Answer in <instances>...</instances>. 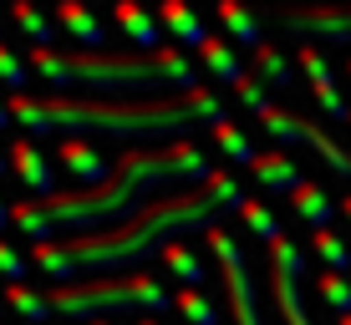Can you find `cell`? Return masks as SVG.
Instances as JSON below:
<instances>
[{
  "label": "cell",
  "mask_w": 351,
  "mask_h": 325,
  "mask_svg": "<svg viewBox=\"0 0 351 325\" xmlns=\"http://www.w3.org/2000/svg\"><path fill=\"white\" fill-rule=\"evenodd\" d=\"M0 300H5V305L16 310L26 325H46V320L56 315V310H51V295H46V285H5V290H0Z\"/></svg>",
  "instance_id": "e0dca14e"
},
{
  "label": "cell",
  "mask_w": 351,
  "mask_h": 325,
  "mask_svg": "<svg viewBox=\"0 0 351 325\" xmlns=\"http://www.w3.org/2000/svg\"><path fill=\"white\" fill-rule=\"evenodd\" d=\"M209 158L193 142H168V148H128L117 158L112 178L102 188H71L56 198H31L16 203V229L31 244H51L56 234L77 239V234H97V229H117L128 219H138L148 209L153 188L163 183H209Z\"/></svg>",
  "instance_id": "7a4b0ae2"
},
{
  "label": "cell",
  "mask_w": 351,
  "mask_h": 325,
  "mask_svg": "<svg viewBox=\"0 0 351 325\" xmlns=\"http://www.w3.org/2000/svg\"><path fill=\"white\" fill-rule=\"evenodd\" d=\"M26 81H31V66L21 62V56L10 51L5 41H0V87H10V92L21 97V92H26Z\"/></svg>",
  "instance_id": "83f0119b"
},
{
  "label": "cell",
  "mask_w": 351,
  "mask_h": 325,
  "mask_svg": "<svg viewBox=\"0 0 351 325\" xmlns=\"http://www.w3.org/2000/svg\"><path fill=\"white\" fill-rule=\"evenodd\" d=\"M10 224H16V203L0 198V239H5V229H10Z\"/></svg>",
  "instance_id": "f546056e"
},
{
  "label": "cell",
  "mask_w": 351,
  "mask_h": 325,
  "mask_svg": "<svg viewBox=\"0 0 351 325\" xmlns=\"http://www.w3.org/2000/svg\"><path fill=\"white\" fill-rule=\"evenodd\" d=\"M163 264L184 280V290H204V280H209V274H204V264H199V255H193L184 239H173V244L163 249Z\"/></svg>",
  "instance_id": "7402d4cb"
},
{
  "label": "cell",
  "mask_w": 351,
  "mask_h": 325,
  "mask_svg": "<svg viewBox=\"0 0 351 325\" xmlns=\"http://www.w3.org/2000/svg\"><path fill=\"white\" fill-rule=\"evenodd\" d=\"M250 173H255V183L265 194H280V198H290L300 183H306V178H300V163L285 158V153H260V158L250 163Z\"/></svg>",
  "instance_id": "4fadbf2b"
},
{
  "label": "cell",
  "mask_w": 351,
  "mask_h": 325,
  "mask_svg": "<svg viewBox=\"0 0 351 325\" xmlns=\"http://www.w3.org/2000/svg\"><path fill=\"white\" fill-rule=\"evenodd\" d=\"M346 81H351V56H346Z\"/></svg>",
  "instance_id": "8d00e7d4"
},
{
  "label": "cell",
  "mask_w": 351,
  "mask_h": 325,
  "mask_svg": "<svg viewBox=\"0 0 351 325\" xmlns=\"http://www.w3.org/2000/svg\"><path fill=\"white\" fill-rule=\"evenodd\" d=\"M199 66L209 71V77L229 81V87H239V81L250 77V66H239V56H234V46H229V36H209V41L199 46Z\"/></svg>",
  "instance_id": "9a60e30c"
},
{
  "label": "cell",
  "mask_w": 351,
  "mask_h": 325,
  "mask_svg": "<svg viewBox=\"0 0 351 325\" xmlns=\"http://www.w3.org/2000/svg\"><path fill=\"white\" fill-rule=\"evenodd\" d=\"M56 163H62V173L77 178V188H102L107 178H112V168H117V163H107L102 153H97L92 138H62Z\"/></svg>",
  "instance_id": "30bf717a"
},
{
  "label": "cell",
  "mask_w": 351,
  "mask_h": 325,
  "mask_svg": "<svg viewBox=\"0 0 351 325\" xmlns=\"http://www.w3.org/2000/svg\"><path fill=\"white\" fill-rule=\"evenodd\" d=\"M250 194H239L234 173L214 168L209 183L199 188H184V194H168V198H153L138 219L117 224V229H97V234H77V239H51V244H36L31 249V264L41 274H51V285H71V280H92V274H107V270H123V264H138L143 255L173 244V239L204 229L209 234L219 224V213L245 203Z\"/></svg>",
  "instance_id": "6da1fadb"
},
{
  "label": "cell",
  "mask_w": 351,
  "mask_h": 325,
  "mask_svg": "<svg viewBox=\"0 0 351 325\" xmlns=\"http://www.w3.org/2000/svg\"><path fill=\"white\" fill-rule=\"evenodd\" d=\"M341 209H346V219H351V194H346V198H341Z\"/></svg>",
  "instance_id": "836d02e7"
},
{
  "label": "cell",
  "mask_w": 351,
  "mask_h": 325,
  "mask_svg": "<svg viewBox=\"0 0 351 325\" xmlns=\"http://www.w3.org/2000/svg\"><path fill=\"white\" fill-rule=\"evenodd\" d=\"M10 117L41 138V132H102V138H123V142H148V138H173L189 142L193 127H214L224 122V107L214 102L209 87L184 92V97H138V102H97V97H10Z\"/></svg>",
  "instance_id": "3957f363"
},
{
  "label": "cell",
  "mask_w": 351,
  "mask_h": 325,
  "mask_svg": "<svg viewBox=\"0 0 351 325\" xmlns=\"http://www.w3.org/2000/svg\"><path fill=\"white\" fill-rule=\"evenodd\" d=\"M209 138L219 142V153H224L229 163H245V168H250V163L260 158V153H255V142H250L245 132H239L234 122H229V117H224V122H214V127H209Z\"/></svg>",
  "instance_id": "603a6c76"
},
{
  "label": "cell",
  "mask_w": 351,
  "mask_h": 325,
  "mask_svg": "<svg viewBox=\"0 0 351 325\" xmlns=\"http://www.w3.org/2000/svg\"><path fill=\"white\" fill-rule=\"evenodd\" d=\"M234 97L245 102L250 112H255V122L270 132V138H280V142H306L311 153H321V158L331 163V173L351 178V153H346V148H336L331 132H321L316 122H311V117H295V112H285V107H275V102L260 92V77H255V71H250V77L234 87Z\"/></svg>",
  "instance_id": "8992f818"
},
{
  "label": "cell",
  "mask_w": 351,
  "mask_h": 325,
  "mask_svg": "<svg viewBox=\"0 0 351 325\" xmlns=\"http://www.w3.org/2000/svg\"><path fill=\"white\" fill-rule=\"evenodd\" d=\"M51 310L66 320H112V315H163L173 310L168 285H158L148 270L138 274H92V280H71V285H46Z\"/></svg>",
  "instance_id": "5b68a950"
},
{
  "label": "cell",
  "mask_w": 351,
  "mask_h": 325,
  "mask_svg": "<svg viewBox=\"0 0 351 325\" xmlns=\"http://www.w3.org/2000/svg\"><path fill=\"white\" fill-rule=\"evenodd\" d=\"M87 325H117V320H87Z\"/></svg>",
  "instance_id": "d590c367"
},
{
  "label": "cell",
  "mask_w": 351,
  "mask_h": 325,
  "mask_svg": "<svg viewBox=\"0 0 351 325\" xmlns=\"http://www.w3.org/2000/svg\"><path fill=\"white\" fill-rule=\"evenodd\" d=\"M336 325H351V315H336Z\"/></svg>",
  "instance_id": "e575fe53"
},
{
  "label": "cell",
  "mask_w": 351,
  "mask_h": 325,
  "mask_svg": "<svg viewBox=\"0 0 351 325\" xmlns=\"http://www.w3.org/2000/svg\"><path fill=\"white\" fill-rule=\"evenodd\" d=\"M10 173L21 178V188H26L31 198H56V163H46L31 138L10 142Z\"/></svg>",
  "instance_id": "8fae6325"
},
{
  "label": "cell",
  "mask_w": 351,
  "mask_h": 325,
  "mask_svg": "<svg viewBox=\"0 0 351 325\" xmlns=\"http://www.w3.org/2000/svg\"><path fill=\"white\" fill-rule=\"evenodd\" d=\"M132 325H163L158 315H143V320H132Z\"/></svg>",
  "instance_id": "1f68e13d"
},
{
  "label": "cell",
  "mask_w": 351,
  "mask_h": 325,
  "mask_svg": "<svg viewBox=\"0 0 351 325\" xmlns=\"http://www.w3.org/2000/svg\"><path fill=\"white\" fill-rule=\"evenodd\" d=\"M295 66L306 71V81H311V97H316V107L326 117H331V122H341L346 127V117H351V107L341 102V92H336V71H331V62H326L321 56V46H300L295 51Z\"/></svg>",
  "instance_id": "9c48e42d"
},
{
  "label": "cell",
  "mask_w": 351,
  "mask_h": 325,
  "mask_svg": "<svg viewBox=\"0 0 351 325\" xmlns=\"http://www.w3.org/2000/svg\"><path fill=\"white\" fill-rule=\"evenodd\" d=\"M214 16H219V26H224V36H229L234 46H245V51L265 46V26H260V16H255V10H245L239 0H219V5H214Z\"/></svg>",
  "instance_id": "5bb4252c"
},
{
  "label": "cell",
  "mask_w": 351,
  "mask_h": 325,
  "mask_svg": "<svg viewBox=\"0 0 351 325\" xmlns=\"http://www.w3.org/2000/svg\"><path fill=\"white\" fill-rule=\"evenodd\" d=\"M26 274H31V259H21L16 249L0 239V280L5 285H26Z\"/></svg>",
  "instance_id": "f1b7e54d"
},
{
  "label": "cell",
  "mask_w": 351,
  "mask_h": 325,
  "mask_svg": "<svg viewBox=\"0 0 351 325\" xmlns=\"http://www.w3.org/2000/svg\"><path fill=\"white\" fill-rule=\"evenodd\" d=\"M311 249L326 259V270L331 274H351V249L341 234H331V229H321V234H311Z\"/></svg>",
  "instance_id": "484cf974"
},
{
  "label": "cell",
  "mask_w": 351,
  "mask_h": 325,
  "mask_svg": "<svg viewBox=\"0 0 351 325\" xmlns=\"http://www.w3.org/2000/svg\"><path fill=\"white\" fill-rule=\"evenodd\" d=\"M10 21H16V26H21V36H26L31 46H41V51H51L56 31H62V26H56V21H46L41 10L31 5V0H16V5H10Z\"/></svg>",
  "instance_id": "44dd1931"
},
{
  "label": "cell",
  "mask_w": 351,
  "mask_h": 325,
  "mask_svg": "<svg viewBox=\"0 0 351 325\" xmlns=\"http://www.w3.org/2000/svg\"><path fill=\"white\" fill-rule=\"evenodd\" d=\"M173 310H178L189 325H219V305H214L204 290H178V295H173Z\"/></svg>",
  "instance_id": "d4e9b609"
},
{
  "label": "cell",
  "mask_w": 351,
  "mask_h": 325,
  "mask_svg": "<svg viewBox=\"0 0 351 325\" xmlns=\"http://www.w3.org/2000/svg\"><path fill=\"white\" fill-rule=\"evenodd\" d=\"M158 26H168V36H173V41H184V46H193V51H199L204 41H209L204 21L193 16L184 0H163V5H158Z\"/></svg>",
  "instance_id": "ac0fdd59"
},
{
  "label": "cell",
  "mask_w": 351,
  "mask_h": 325,
  "mask_svg": "<svg viewBox=\"0 0 351 325\" xmlns=\"http://www.w3.org/2000/svg\"><path fill=\"white\" fill-rule=\"evenodd\" d=\"M316 295L336 310V315H351V285H346V274H331V270L316 274Z\"/></svg>",
  "instance_id": "4316f807"
},
{
  "label": "cell",
  "mask_w": 351,
  "mask_h": 325,
  "mask_svg": "<svg viewBox=\"0 0 351 325\" xmlns=\"http://www.w3.org/2000/svg\"><path fill=\"white\" fill-rule=\"evenodd\" d=\"M290 209H295V219L311 229V234H321V229H331V219H336V203L321 194V183H300L295 194H290Z\"/></svg>",
  "instance_id": "2e32d148"
},
{
  "label": "cell",
  "mask_w": 351,
  "mask_h": 325,
  "mask_svg": "<svg viewBox=\"0 0 351 325\" xmlns=\"http://www.w3.org/2000/svg\"><path fill=\"white\" fill-rule=\"evenodd\" d=\"M5 168H10V153H0V173H5Z\"/></svg>",
  "instance_id": "d6a6232c"
},
{
  "label": "cell",
  "mask_w": 351,
  "mask_h": 325,
  "mask_svg": "<svg viewBox=\"0 0 351 325\" xmlns=\"http://www.w3.org/2000/svg\"><path fill=\"white\" fill-rule=\"evenodd\" d=\"M10 122H16V117H10V107L0 102V127H10Z\"/></svg>",
  "instance_id": "4dcf8cb0"
},
{
  "label": "cell",
  "mask_w": 351,
  "mask_h": 325,
  "mask_svg": "<svg viewBox=\"0 0 351 325\" xmlns=\"http://www.w3.org/2000/svg\"><path fill=\"white\" fill-rule=\"evenodd\" d=\"M26 66L36 77H46L56 92L62 87H87L102 92V102H112V92H163V87H184L199 92V71L184 51H138V56H117V51H41L31 46Z\"/></svg>",
  "instance_id": "277c9868"
},
{
  "label": "cell",
  "mask_w": 351,
  "mask_h": 325,
  "mask_svg": "<svg viewBox=\"0 0 351 325\" xmlns=\"http://www.w3.org/2000/svg\"><path fill=\"white\" fill-rule=\"evenodd\" d=\"M204 244H209V255L219 259V274H224V305L234 325H260V295H255V280H250L245 270V255H239L234 234H229L224 224H214L209 234H204Z\"/></svg>",
  "instance_id": "52a82bcc"
},
{
  "label": "cell",
  "mask_w": 351,
  "mask_h": 325,
  "mask_svg": "<svg viewBox=\"0 0 351 325\" xmlns=\"http://www.w3.org/2000/svg\"><path fill=\"white\" fill-rule=\"evenodd\" d=\"M346 127H351V117H346Z\"/></svg>",
  "instance_id": "74e56055"
},
{
  "label": "cell",
  "mask_w": 351,
  "mask_h": 325,
  "mask_svg": "<svg viewBox=\"0 0 351 325\" xmlns=\"http://www.w3.org/2000/svg\"><path fill=\"white\" fill-rule=\"evenodd\" d=\"M239 219H245V229H250L255 239H265V244H275V239L285 234L280 219L270 213V203H265V198H245V203H239Z\"/></svg>",
  "instance_id": "cb8c5ba5"
},
{
  "label": "cell",
  "mask_w": 351,
  "mask_h": 325,
  "mask_svg": "<svg viewBox=\"0 0 351 325\" xmlns=\"http://www.w3.org/2000/svg\"><path fill=\"white\" fill-rule=\"evenodd\" d=\"M250 71H255V77H265L275 92H290V87H295V66H290V62H285V51H275L270 41L250 51Z\"/></svg>",
  "instance_id": "ffe728a7"
},
{
  "label": "cell",
  "mask_w": 351,
  "mask_h": 325,
  "mask_svg": "<svg viewBox=\"0 0 351 325\" xmlns=\"http://www.w3.org/2000/svg\"><path fill=\"white\" fill-rule=\"evenodd\" d=\"M280 21L295 36H306L311 46L331 41V46H351V10L346 5H311V10H280Z\"/></svg>",
  "instance_id": "ba28073f"
},
{
  "label": "cell",
  "mask_w": 351,
  "mask_h": 325,
  "mask_svg": "<svg viewBox=\"0 0 351 325\" xmlns=\"http://www.w3.org/2000/svg\"><path fill=\"white\" fill-rule=\"evenodd\" d=\"M112 21L128 31V41H138V46H143V51H163V46H158V41H163V36H158V16H148L143 5L123 0V5L112 10Z\"/></svg>",
  "instance_id": "d6986e66"
},
{
  "label": "cell",
  "mask_w": 351,
  "mask_h": 325,
  "mask_svg": "<svg viewBox=\"0 0 351 325\" xmlns=\"http://www.w3.org/2000/svg\"><path fill=\"white\" fill-rule=\"evenodd\" d=\"M56 26H62L71 41H82V51H107V26L92 16L87 5H77V0H56Z\"/></svg>",
  "instance_id": "7c38bea8"
}]
</instances>
